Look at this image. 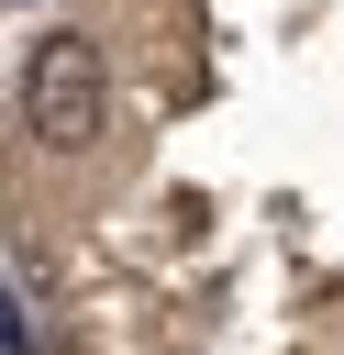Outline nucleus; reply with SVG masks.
I'll return each instance as SVG.
<instances>
[{"mask_svg":"<svg viewBox=\"0 0 344 355\" xmlns=\"http://www.w3.org/2000/svg\"><path fill=\"white\" fill-rule=\"evenodd\" d=\"M22 122H33V144H55V155H78V144L111 122V67H100L89 33H44V44L22 55Z\"/></svg>","mask_w":344,"mask_h":355,"instance_id":"f257e3e1","label":"nucleus"},{"mask_svg":"<svg viewBox=\"0 0 344 355\" xmlns=\"http://www.w3.org/2000/svg\"><path fill=\"white\" fill-rule=\"evenodd\" d=\"M0 344H11V355H33V322H22V300H11V288H0Z\"/></svg>","mask_w":344,"mask_h":355,"instance_id":"f03ea898","label":"nucleus"}]
</instances>
